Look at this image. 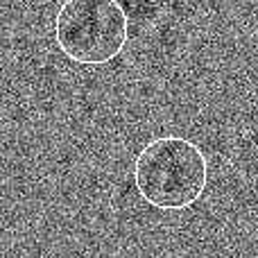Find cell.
<instances>
[{"label":"cell","instance_id":"cell-1","mask_svg":"<svg viewBox=\"0 0 258 258\" xmlns=\"http://www.w3.org/2000/svg\"><path fill=\"white\" fill-rule=\"evenodd\" d=\"M134 186L154 209L186 211L200 202L209 186V161L188 138H154L134 159Z\"/></svg>","mask_w":258,"mask_h":258},{"label":"cell","instance_id":"cell-2","mask_svg":"<svg viewBox=\"0 0 258 258\" xmlns=\"http://www.w3.org/2000/svg\"><path fill=\"white\" fill-rule=\"evenodd\" d=\"M129 16L118 0H63L54 14V43L80 66H104L125 50Z\"/></svg>","mask_w":258,"mask_h":258}]
</instances>
